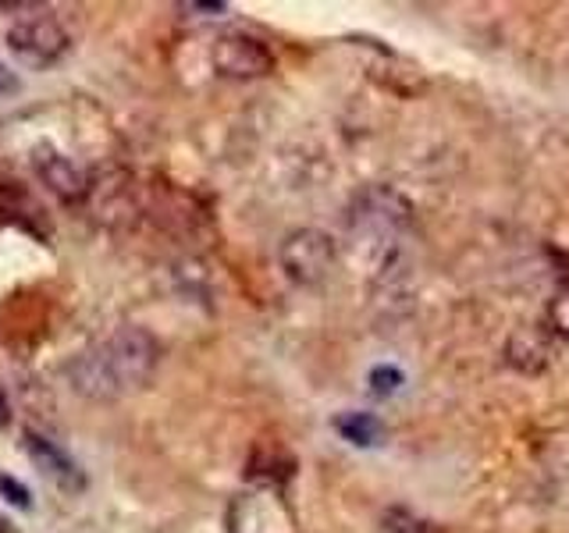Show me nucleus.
Listing matches in <instances>:
<instances>
[{
    "instance_id": "1",
    "label": "nucleus",
    "mask_w": 569,
    "mask_h": 533,
    "mask_svg": "<svg viewBox=\"0 0 569 533\" xmlns=\"http://www.w3.org/2000/svg\"><path fill=\"white\" fill-rule=\"evenodd\" d=\"M156 359H161V345L150 331L118 327L104 341H96L93 349L71 359L68 384L82 398L114 402L147 387L156 370Z\"/></svg>"
},
{
    "instance_id": "2",
    "label": "nucleus",
    "mask_w": 569,
    "mask_h": 533,
    "mask_svg": "<svg viewBox=\"0 0 569 533\" xmlns=\"http://www.w3.org/2000/svg\"><path fill=\"white\" fill-rule=\"evenodd\" d=\"M4 43H8V50H11L14 61H19L22 68H28V71H47V68H54L68 54V47H71L65 25L57 22V19H47V14H36V19L14 22L8 28Z\"/></svg>"
},
{
    "instance_id": "3",
    "label": "nucleus",
    "mask_w": 569,
    "mask_h": 533,
    "mask_svg": "<svg viewBox=\"0 0 569 533\" xmlns=\"http://www.w3.org/2000/svg\"><path fill=\"white\" fill-rule=\"evenodd\" d=\"M281 270L292 285H321L327 274H332L338 260V246L335 239L321 232V228H295V232L281 242Z\"/></svg>"
},
{
    "instance_id": "4",
    "label": "nucleus",
    "mask_w": 569,
    "mask_h": 533,
    "mask_svg": "<svg viewBox=\"0 0 569 533\" xmlns=\"http://www.w3.org/2000/svg\"><path fill=\"white\" fill-rule=\"evenodd\" d=\"M413 218V204L392 185H370L349 204V228L360 235H392Z\"/></svg>"
},
{
    "instance_id": "5",
    "label": "nucleus",
    "mask_w": 569,
    "mask_h": 533,
    "mask_svg": "<svg viewBox=\"0 0 569 533\" xmlns=\"http://www.w3.org/2000/svg\"><path fill=\"white\" fill-rule=\"evenodd\" d=\"M213 71L224 79H264L267 71H275V54L267 50L264 39L249 33H224L218 36L210 50Z\"/></svg>"
},
{
    "instance_id": "6",
    "label": "nucleus",
    "mask_w": 569,
    "mask_h": 533,
    "mask_svg": "<svg viewBox=\"0 0 569 533\" xmlns=\"http://www.w3.org/2000/svg\"><path fill=\"white\" fill-rule=\"evenodd\" d=\"M33 167H36L39 182L47 185V189L57 199H65V204H79V199L85 196V189H90V182H85L82 171L71 164L68 157H61V153L50 150V147H39L36 150Z\"/></svg>"
},
{
    "instance_id": "7",
    "label": "nucleus",
    "mask_w": 569,
    "mask_h": 533,
    "mask_svg": "<svg viewBox=\"0 0 569 533\" xmlns=\"http://www.w3.org/2000/svg\"><path fill=\"white\" fill-rule=\"evenodd\" d=\"M22 449L43 470V477L54 480L57 487H65V491H82V487H85V473L76 463H71L68 452L57 449L54 441H47L43 434H33V430H28Z\"/></svg>"
},
{
    "instance_id": "8",
    "label": "nucleus",
    "mask_w": 569,
    "mask_h": 533,
    "mask_svg": "<svg viewBox=\"0 0 569 533\" xmlns=\"http://www.w3.org/2000/svg\"><path fill=\"white\" fill-rule=\"evenodd\" d=\"M551 331L545 327H520L512 331L509 341H506V363L520 373H545L548 363H551V341H548Z\"/></svg>"
},
{
    "instance_id": "9",
    "label": "nucleus",
    "mask_w": 569,
    "mask_h": 533,
    "mask_svg": "<svg viewBox=\"0 0 569 533\" xmlns=\"http://www.w3.org/2000/svg\"><path fill=\"white\" fill-rule=\"evenodd\" d=\"M335 427H338L341 438L352 441V444H360V449H370V444H381V438H384V424L378 420V416H370V413L338 416Z\"/></svg>"
},
{
    "instance_id": "10",
    "label": "nucleus",
    "mask_w": 569,
    "mask_h": 533,
    "mask_svg": "<svg viewBox=\"0 0 569 533\" xmlns=\"http://www.w3.org/2000/svg\"><path fill=\"white\" fill-rule=\"evenodd\" d=\"M548 331L559 338H569V288H562V292L548 302Z\"/></svg>"
},
{
    "instance_id": "11",
    "label": "nucleus",
    "mask_w": 569,
    "mask_h": 533,
    "mask_svg": "<svg viewBox=\"0 0 569 533\" xmlns=\"http://www.w3.org/2000/svg\"><path fill=\"white\" fill-rule=\"evenodd\" d=\"M0 498L14 509H33V491L25 484H19L11 473H0Z\"/></svg>"
},
{
    "instance_id": "12",
    "label": "nucleus",
    "mask_w": 569,
    "mask_h": 533,
    "mask_svg": "<svg viewBox=\"0 0 569 533\" xmlns=\"http://www.w3.org/2000/svg\"><path fill=\"white\" fill-rule=\"evenodd\" d=\"M398 384H403V373H398L395 367L370 370V392L374 395H392V392H398Z\"/></svg>"
},
{
    "instance_id": "13",
    "label": "nucleus",
    "mask_w": 569,
    "mask_h": 533,
    "mask_svg": "<svg viewBox=\"0 0 569 533\" xmlns=\"http://www.w3.org/2000/svg\"><path fill=\"white\" fill-rule=\"evenodd\" d=\"M11 93H19V76L0 61V96H11Z\"/></svg>"
},
{
    "instance_id": "14",
    "label": "nucleus",
    "mask_w": 569,
    "mask_h": 533,
    "mask_svg": "<svg viewBox=\"0 0 569 533\" xmlns=\"http://www.w3.org/2000/svg\"><path fill=\"white\" fill-rule=\"evenodd\" d=\"M185 11H204V14H224V4H182Z\"/></svg>"
},
{
    "instance_id": "15",
    "label": "nucleus",
    "mask_w": 569,
    "mask_h": 533,
    "mask_svg": "<svg viewBox=\"0 0 569 533\" xmlns=\"http://www.w3.org/2000/svg\"><path fill=\"white\" fill-rule=\"evenodd\" d=\"M0 533H19V526H14L11 520H0Z\"/></svg>"
}]
</instances>
